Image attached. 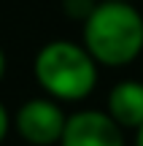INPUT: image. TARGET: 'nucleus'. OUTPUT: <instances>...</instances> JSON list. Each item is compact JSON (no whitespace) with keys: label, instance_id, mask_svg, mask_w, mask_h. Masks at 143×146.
Masks as SVG:
<instances>
[{"label":"nucleus","instance_id":"39448f33","mask_svg":"<svg viewBox=\"0 0 143 146\" xmlns=\"http://www.w3.org/2000/svg\"><path fill=\"white\" fill-rule=\"evenodd\" d=\"M108 114L119 127H143V84L122 81L108 95Z\"/></svg>","mask_w":143,"mask_h":146},{"label":"nucleus","instance_id":"7ed1b4c3","mask_svg":"<svg viewBox=\"0 0 143 146\" xmlns=\"http://www.w3.org/2000/svg\"><path fill=\"white\" fill-rule=\"evenodd\" d=\"M65 125H68L65 114L51 100H41V98L27 100L16 111V130H19V135L35 146H51V143L62 141Z\"/></svg>","mask_w":143,"mask_h":146},{"label":"nucleus","instance_id":"f257e3e1","mask_svg":"<svg viewBox=\"0 0 143 146\" xmlns=\"http://www.w3.org/2000/svg\"><path fill=\"white\" fill-rule=\"evenodd\" d=\"M84 46L103 65H127L143 52V16L130 3L105 0L84 22Z\"/></svg>","mask_w":143,"mask_h":146},{"label":"nucleus","instance_id":"1a4fd4ad","mask_svg":"<svg viewBox=\"0 0 143 146\" xmlns=\"http://www.w3.org/2000/svg\"><path fill=\"white\" fill-rule=\"evenodd\" d=\"M122 3H127V0H122Z\"/></svg>","mask_w":143,"mask_h":146},{"label":"nucleus","instance_id":"20e7f679","mask_svg":"<svg viewBox=\"0 0 143 146\" xmlns=\"http://www.w3.org/2000/svg\"><path fill=\"white\" fill-rule=\"evenodd\" d=\"M62 146H124V141L111 114L78 111L65 125Z\"/></svg>","mask_w":143,"mask_h":146},{"label":"nucleus","instance_id":"0eeeda50","mask_svg":"<svg viewBox=\"0 0 143 146\" xmlns=\"http://www.w3.org/2000/svg\"><path fill=\"white\" fill-rule=\"evenodd\" d=\"M3 70H5V54H3V49H0V78H3Z\"/></svg>","mask_w":143,"mask_h":146},{"label":"nucleus","instance_id":"6e6552de","mask_svg":"<svg viewBox=\"0 0 143 146\" xmlns=\"http://www.w3.org/2000/svg\"><path fill=\"white\" fill-rule=\"evenodd\" d=\"M138 146H143V127H138Z\"/></svg>","mask_w":143,"mask_h":146},{"label":"nucleus","instance_id":"f03ea898","mask_svg":"<svg viewBox=\"0 0 143 146\" xmlns=\"http://www.w3.org/2000/svg\"><path fill=\"white\" fill-rule=\"evenodd\" d=\"M35 78L59 100H81L97 84V60L86 52V46L51 41L35 57Z\"/></svg>","mask_w":143,"mask_h":146},{"label":"nucleus","instance_id":"423d86ee","mask_svg":"<svg viewBox=\"0 0 143 146\" xmlns=\"http://www.w3.org/2000/svg\"><path fill=\"white\" fill-rule=\"evenodd\" d=\"M5 133H8V114H5V108L0 106V141L5 138Z\"/></svg>","mask_w":143,"mask_h":146}]
</instances>
